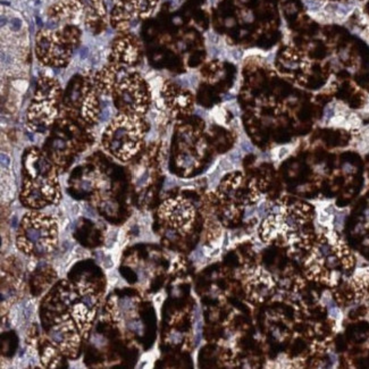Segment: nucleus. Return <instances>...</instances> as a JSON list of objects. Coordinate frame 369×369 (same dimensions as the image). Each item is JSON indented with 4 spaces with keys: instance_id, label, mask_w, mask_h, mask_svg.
<instances>
[{
    "instance_id": "412c9836",
    "label": "nucleus",
    "mask_w": 369,
    "mask_h": 369,
    "mask_svg": "<svg viewBox=\"0 0 369 369\" xmlns=\"http://www.w3.org/2000/svg\"><path fill=\"white\" fill-rule=\"evenodd\" d=\"M117 1H130V0H117Z\"/></svg>"
},
{
    "instance_id": "2eb2a0df",
    "label": "nucleus",
    "mask_w": 369,
    "mask_h": 369,
    "mask_svg": "<svg viewBox=\"0 0 369 369\" xmlns=\"http://www.w3.org/2000/svg\"><path fill=\"white\" fill-rule=\"evenodd\" d=\"M160 93L165 106L173 115H184L192 110V96L189 91L167 82L164 84Z\"/></svg>"
},
{
    "instance_id": "423d86ee",
    "label": "nucleus",
    "mask_w": 369,
    "mask_h": 369,
    "mask_svg": "<svg viewBox=\"0 0 369 369\" xmlns=\"http://www.w3.org/2000/svg\"><path fill=\"white\" fill-rule=\"evenodd\" d=\"M63 97V89L56 79L41 75L27 110L29 127L34 131H44L53 125L62 110Z\"/></svg>"
},
{
    "instance_id": "aec40b11",
    "label": "nucleus",
    "mask_w": 369,
    "mask_h": 369,
    "mask_svg": "<svg viewBox=\"0 0 369 369\" xmlns=\"http://www.w3.org/2000/svg\"><path fill=\"white\" fill-rule=\"evenodd\" d=\"M133 12L134 15L139 18H146L155 12L158 0H130L125 1Z\"/></svg>"
},
{
    "instance_id": "0eeeda50",
    "label": "nucleus",
    "mask_w": 369,
    "mask_h": 369,
    "mask_svg": "<svg viewBox=\"0 0 369 369\" xmlns=\"http://www.w3.org/2000/svg\"><path fill=\"white\" fill-rule=\"evenodd\" d=\"M57 243L56 224L38 212L27 213L18 230L17 246L30 256L42 257L53 251Z\"/></svg>"
},
{
    "instance_id": "6e6552de",
    "label": "nucleus",
    "mask_w": 369,
    "mask_h": 369,
    "mask_svg": "<svg viewBox=\"0 0 369 369\" xmlns=\"http://www.w3.org/2000/svg\"><path fill=\"white\" fill-rule=\"evenodd\" d=\"M110 97L118 113L138 116H144L151 100L149 86L133 68L124 71Z\"/></svg>"
},
{
    "instance_id": "20e7f679",
    "label": "nucleus",
    "mask_w": 369,
    "mask_h": 369,
    "mask_svg": "<svg viewBox=\"0 0 369 369\" xmlns=\"http://www.w3.org/2000/svg\"><path fill=\"white\" fill-rule=\"evenodd\" d=\"M146 136L143 116L118 113L103 131V149L120 162L132 160L141 148Z\"/></svg>"
},
{
    "instance_id": "f8f14e48",
    "label": "nucleus",
    "mask_w": 369,
    "mask_h": 369,
    "mask_svg": "<svg viewBox=\"0 0 369 369\" xmlns=\"http://www.w3.org/2000/svg\"><path fill=\"white\" fill-rule=\"evenodd\" d=\"M142 60V48L137 38L129 34H122L114 40L110 49L108 63L125 68L137 67Z\"/></svg>"
},
{
    "instance_id": "9b49d317",
    "label": "nucleus",
    "mask_w": 369,
    "mask_h": 369,
    "mask_svg": "<svg viewBox=\"0 0 369 369\" xmlns=\"http://www.w3.org/2000/svg\"><path fill=\"white\" fill-rule=\"evenodd\" d=\"M158 215L160 220L168 227L179 232L186 233L192 227L196 212L192 203L177 196L164 201L160 207Z\"/></svg>"
},
{
    "instance_id": "f03ea898",
    "label": "nucleus",
    "mask_w": 369,
    "mask_h": 369,
    "mask_svg": "<svg viewBox=\"0 0 369 369\" xmlns=\"http://www.w3.org/2000/svg\"><path fill=\"white\" fill-rule=\"evenodd\" d=\"M310 223L309 207L298 203L264 220L262 238L266 242L281 239L284 244L293 249L308 248L313 240V227Z\"/></svg>"
},
{
    "instance_id": "f3484780",
    "label": "nucleus",
    "mask_w": 369,
    "mask_h": 369,
    "mask_svg": "<svg viewBox=\"0 0 369 369\" xmlns=\"http://www.w3.org/2000/svg\"><path fill=\"white\" fill-rule=\"evenodd\" d=\"M86 24L93 34H99L107 25V7L103 0H89Z\"/></svg>"
},
{
    "instance_id": "1a4fd4ad",
    "label": "nucleus",
    "mask_w": 369,
    "mask_h": 369,
    "mask_svg": "<svg viewBox=\"0 0 369 369\" xmlns=\"http://www.w3.org/2000/svg\"><path fill=\"white\" fill-rule=\"evenodd\" d=\"M100 93L93 86L91 75L74 77L64 92L62 110L80 116L87 123L96 124L101 115Z\"/></svg>"
},
{
    "instance_id": "39448f33",
    "label": "nucleus",
    "mask_w": 369,
    "mask_h": 369,
    "mask_svg": "<svg viewBox=\"0 0 369 369\" xmlns=\"http://www.w3.org/2000/svg\"><path fill=\"white\" fill-rule=\"evenodd\" d=\"M80 38V30L70 24L57 31H40L36 39V56L44 66L66 67Z\"/></svg>"
},
{
    "instance_id": "ddd939ff",
    "label": "nucleus",
    "mask_w": 369,
    "mask_h": 369,
    "mask_svg": "<svg viewBox=\"0 0 369 369\" xmlns=\"http://www.w3.org/2000/svg\"><path fill=\"white\" fill-rule=\"evenodd\" d=\"M48 334L53 346H56L60 353L66 356H77L80 346V336L70 317L57 318L50 327Z\"/></svg>"
},
{
    "instance_id": "6ab92c4d",
    "label": "nucleus",
    "mask_w": 369,
    "mask_h": 369,
    "mask_svg": "<svg viewBox=\"0 0 369 369\" xmlns=\"http://www.w3.org/2000/svg\"><path fill=\"white\" fill-rule=\"evenodd\" d=\"M82 10L84 3L81 0H65L53 5L49 10V15L53 20L71 21L77 17Z\"/></svg>"
},
{
    "instance_id": "a211bd4d",
    "label": "nucleus",
    "mask_w": 369,
    "mask_h": 369,
    "mask_svg": "<svg viewBox=\"0 0 369 369\" xmlns=\"http://www.w3.org/2000/svg\"><path fill=\"white\" fill-rule=\"evenodd\" d=\"M137 16L131 10L130 7L125 1H117L110 13V24L114 29L120 31L122 34H127L132 27L134 21H137Z\"/></svg>"
},
{
    "instance_id": "4468645a",
    "label": "nucleus",
    "mask_w": 369,
    "mask_h": 369,
    "mask_svg": "<svg viewBox=\"0 0 369 369\" xmlns=\"http://www.w3.org/2000/svg\"><path fill=\"white\" fill-rule=\"evenodd\" d=\"M244 288L250 300L256 303H264L273 294V279L266 270L257 268L250 272L249 275L246 277Z\"/></svg>"
},
{
    "instance_id": "7ed1b4c3",
    "label": "nucleus",
    "mask_w": 369,
    "mask_h": 369,
    "mask_svg": "<svg viewBox=\"0 0 369 369\" xmlns=\"http://www.w3.org/2000/svg\"><path fill=\"white\" fill-rule=\"evenodd\" d=\"M346 246L334 233H324L317 240L306 260L307 275L327 284H335L341 270L353 266Z\"/></svg>"
},
{
    "instance_id": "f257e3e1",
    "label": "nucleus",
    "mask_w": 369,
    "mask_h": 369,
    "mask_svg": "<svg viewBox=\"0 0 369 369\" xmlns=\"http://www.w3.org/2000/svg\"><path fill=\"white\" fill-rule=\"evenodd\" d=\"M24 181L21 199L27 207L39 209L60 199L56 170L49 157L37 148L27 150L23 158Z\"/></svg>"
},
{
    "instance_id": "9d476101",
    "label": "nucleus",
    "mask_w": 369,
    "mask_h": 369,
    "mask_svg": "<svg viewBox=\"0 0 369 369\" xmlns=\"http://www.w3.org/2000/svg\"><path fill=\"white\" fill-rule=\"evenodd\" d=\"M97 298L94 290L90 286L77 285L70 291V298L65 299L71 307L72 316L77 320L81 332L87 333L91 326L94 314H96Z\"/></svg>"
},
{
    "instance_id": "dca6fc26",
    "label": "nucleus",
    "mask_w": 369,
    "mask_h": 369,
    "mask_svg": "<svg viewBox=\"0 0 369 369\" xmlns=\"http://www.w3.org/2000/svg\"><path fill=\"white\" fill-rule=\"evenodd\" d=\"M125 67L117 66L115 64L107 63V65L97 71L96 73L91 75L92 77L93 86L97 91L100 93V96H112L114 87L117 84L120 75L127 71Z\"/></svg>"
}]
</instances>
